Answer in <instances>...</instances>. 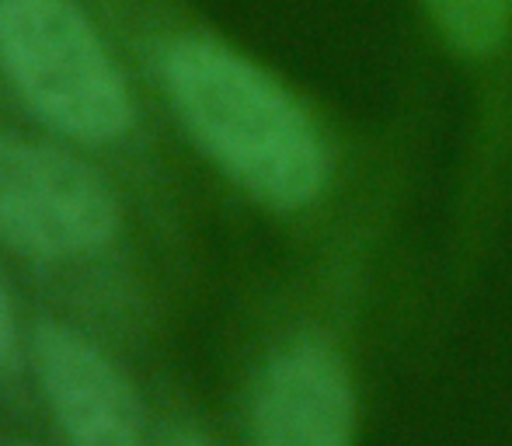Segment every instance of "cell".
Here are the masks:
<instances>
[{"mask_svg": "<svg viewBox=\"0 0 512 446\" xmlns=\"http://www.w3.org/2000/svg\"><path fill=\"white\" fill-rule=\"evenodd\" d=\"M161 74L199 154L307 258L401 248L429 143L422 95L380 119L338 112L209 32L178 35Z\"/></svg>", "mask_w": 512, "mask_h": 446, "instance_id": "6da1fadb", "label": "cell"}, {"mask_svg": "<svg viewBox=\"0 0 512 446\" xmlns=\"http://www.w3.org/2000/svg\"><path fill=\"white\" fill-rule=\"evenodd\" d=\"M398 251L307 258L244 380V446H363L366 356Z\"/></svg>", "mask_w": 512, "mask_h": 446, "instance_id": "7a4b0ae2", "label": "cell"}, {"mask_svg": "<svg viewBox=\"0 0 512 446\" xmlns=\"http://www.w3.org/2000/svg\"><path fill=\"white\" fill-rule=\"evenodd\" d=\"M425 53L460 98L436 251V304H464L512 223V0H408Z\"/></svg>", "mask_w": 512, "mask_h": 446, "instance_id": "3957f363", "label": "cell"}, {"mask_svg": "<svg viewBox=\"0 0 512 446\" xmlns=\"http://www.w3.org/2000/svg\"><path fill=\"white\" fill-rule=\"evenodd\" d=\"M0 63L56 133L112 143L133 126V95L77 0H0Z\"/></svg>", "mask_w": 512, "mask_h": 446, "instance_id": "277c9868", "label": "cell"}, {"mask_svg": "<svg viewBox=\"0 0 512 446\" xmlns=\"http://www.w3.org/2000/svg\"><path fill=\"white\" fill-rule=\"evenodd\" d=\"M108 182L77 154L42 140H0V241L42 262H70L119 234Z\"/></svg>", "mask_w": 512, "mask_h": 446, "instance_id": "5b68a950", "label": "cell"}, {"mask_svg": "<svg viewBox=\"0 0 512 446\" xmlns=\"http://www.w3.org/2000/svg\"><path fill=\"white\" fill-rule=\"evenodd\" d=\"M28 352L63 443L147 446L140 394L95 338L63 321H42L35 325Z\"/></svg>", "mask_w": 512, "mask_h": 446, "instance_id": "8992f818", "label": "cell"}, {"mask_svg": "<svg viewBox=\"0 0 512 446\" xmlns=\"http://www.w3.org/2000/svg\"><path fill=\"white\" fill-rule=\"evenodd\" d=\"M14 345H18V325H14V307L7 297L4 283H0V370L7 366V359L14 356Z\"/></svg>", "mask_w": 512, "mask_h": 446, "instance_id": "52a82bcc", "label": "cell"}, {"mask_svg": "<svg viewBox=\"0 0 512 446\" xmlns=\"http://www.w3.org/2000/svg\"><path fill=\"white\" fill-rule=\"evenodd\" d=\"M161 446H220L209 433H203L199 426H178L175 433L164 436Z\"/></svg>", "mask_w": 512, "mask_h": 446, "instance_id": "ba28073f", "label": "cell"}]
</instances>
